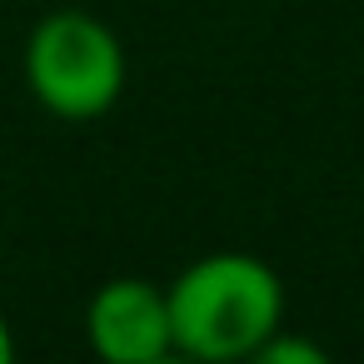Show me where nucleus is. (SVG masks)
Returning <instances> with one entry per match:
<instances>
[{
	"label": "nucleus",
	"mask_w": 364,
	"mask_h": 364,
	"mask_svg": "<svg viewBox=\"0 0 364 364\" xmlns=\"http://www.w3.org/2000/svg\"><path fill=\"white\" fill-rule=\"evenodd\" d=\"M175 354L200 364L255 359V349L284 324V279L250 250H215L190 259L170 284Z\"/></svg>",
	"instance_id": "nucleus-1"
},
{
	"label": "nucleus",
	"mask_w": 364,
	"mask_h": 364,
	"mask_svg": "<svg viewBox=\"0 0 364 364\" xmlns=\"http://www.w3.org/2000/svg\"><path fill=\"white\" fill-rule=\"evenodd\" d=\"M21 75H26L31 100L46 115L65 125H85L120 105L130 60H125L120 36L100 16L60 6L31 26L26 50H21Z\"/></svg>",
	"instance_id": "nucleus-2"
},
{
	"label": "nucleus",
	"mask_w": 364,
	"mask_h": 364,
	"mask_svg": "<svg viewBox=\"0 0 364 364\" xmlns=\"http://www.w3.org/2000/svg\"><path fill=\"white\" fill-rule=\"evenodd\" d=\"M85 339L105 364H160L175 354L170 294L145 274L105 279L85 304Z\"/></svg>",
	"instance_id": "nucleus-3"
},
{
	"label": "nucleus",
	"mask_w": 364,
	"mask_h": 364,
	"mask_svg": "<svg viewBox=\"0 0 364 364\" xmlns=\"http://www.w3.org/2000/svg\"><path fill=\"white\" fill-rule=\"evenodd\" d=\"M255 359H259V364H324V349L309 344V339H299V334H289V324H279V329L255 349Z\"/></svg>",
	"instance_id": "nucleus-4"
},
{
	"label": "nucleus",
	"mask_w": 364,
	"mask_h": 364,
	"mask_svg": "<svg viewBox=\"0 0 364 364\" xmlns=\"http://www.w3.org/2000/svg\"><path fill=\"white\" fill-rule=\"evenodd\" d=\"M11 359H16V329H11L6 309H0V364H11Z\"/></svg>",
	"instance_id": "nucleus-5"
}]
</instances>
